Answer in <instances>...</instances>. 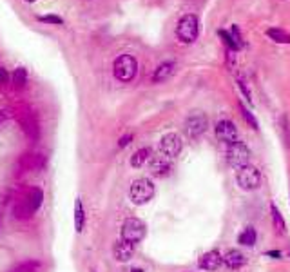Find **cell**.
I'll return each mask as SVG.
<instances>
[{
    "mask_svg": "<svg viewBox=\"0 0 290 272\" xmlns=\"http://www.w3.org/2000/svg\"><path fill=\"white\" fill-rule=\"evenodd\" d=\"M26 201H27V205L33 209V213H35L36 209L42 205V201H44V190H42V189H31V190H29V194H27Z\"/></svg>",
    "mask_w": 290,
    "mask_h": 272,
    "instance_id": "cell-20",
    "label": "cell"
},
{
    "mask_svg": "<svg viewBox=\"0 0 290 272\" xmlns=\"http://www.w3.org/2000/svg\"><path fill=\"white\" fill-rule=\"evenodd\" d=\"M214 131H216L218 140H222L223 144L227 145L236 140H240V138H238V129H236L234 122H231V120H220V122L216 123V127H214Z\"/></svg>",
    "mask_w": 290,
    "mask_h": 272,
    "instance_id": "cell-9",
    "label": "cell"
},
{
    "mask_svg": "<svg viewBox=\"0 0 290 272\" xmlns=\"http://www.w3.org/2000/svg\"><path fill=\"white\" fill-rule=\"evenodd\" d=\"M223 263V256L218 250H208L199 258V267L203 270H218Z\"/></svg>",
    "mask_w": 290,
    "mask_h": 272,
    "instance_id": "cell-12",
    "label": "cell"
},
{
    "mask_svg": "<svg viewBox=\"0 0 290 272\" xmlns=\"http://www.w3.org/2000/svg\"><path fill=\"white\" fill-rule=\"evenodd\" d=\"M38 20L44 24H56V26H62L63 20L56 15H44V17H38Z\"/></svg>",
    "mask_w": 290,
    "mask_h": 272,
    "instance_id": "cell-26",
    "label": "cell"
},
{
    "mask_svg": "<svg viewBox=\"0 0 290 272\" xmlns=\"http://www.w3.org/2000/svg\"><path fill=\"white\" fill-rule=\"evenodd\" d=\"M174 71H176V63L174 62H162L158 65V67L154 69V73H153V84H162V82H165V80H169V78L174 75Z\"/></svg>",
    "mask_w": 290,
    "mask_h": 272,
    "instance_id": "cell-11",
    "label": "cell"
},
{
    "mask_svg": "<svg viewBox=\"0 0 290 272\" xmlns=\"http://www.w3.org/2000/svg\"><path fill=\"white\" fill-rule=\"evenodd\" d=\"M218 35L222 36L223 44H225V47H227V49H229V51H234V53H236V51L240 49V45L236 44V40H234V38H232L231 33H227V31H223V29H222V31L218 33Z\"/></svg>",
    "mask_w": 290,
    "mask_h": 272,
    "instance_id": "cell-24",
    "label": "cell"
},
{
    "mask_svg": "<svg viewBox=\"0 0 290 272\" xmlns=\"http://www.w3.org/2000/svg\"><path fill=\"white\" fill-rule=\"evenodd\" d=\"M149 171L154 176L165 178L169 176V172H171V162H169V158H165V156H151Z\"/></svg>",
    "mask_w": 290,
    "mask_h": 272,
    "instance_id": "cell-10",
    "label": "cell"
},
{
    "mask_svg": "<svg viewBox=\"0 0 290 272\" xmlns=\"http://www.w3.org/2000/svg\"><path fill=\"white\" fill-rule=\"evenodd\" d=\"M227 160L234 167H241L247 165L250 160V149L247 147V144L241 140H236L232 144L227 145Z\"/></svg>",
    "mask_w": 290,
    "mask_h": 272,
    "instance_id": "cell-6",
    "label": "cell"
},
{
    "mask_svg": "<svg viewBox=\"0 0 290 272\" xmlns=\"http://www.w3.org/2000/svg\"><path fill=\"white\" fill-rule=\"evenodd\" d=\"M13 213H15V216H17L18 220H27V218H31L33 209L29 207V205H27V201L24 199V201H18V203L15 205Z\"/></svg>",
    "mask_w": 290,
    "mask_h": 272,
    "instance_id": "cell-22",
    "label": "cell"
},
{
    "mask_svg": "<svg viewBox=\"0 0 290 272\" xmlns=\"http://www.w3.org/2000/svg\"><path fill=\"white\" fill-rule=\"evenodd\" d=\"M26 2H36V0H26Z\"/></svg>",
    "mask_w": 290,
    "mask_h": 272,
    "instance_id": "cell-32",
    "label": "cell"
},
{
    "mask_svg": "<svg viewBox=\"0 0 290 272\" xmlns=\"http://www.w3.org/2000/svg\"><path fill=\"white\" fill-rule=\"evenodd\" d=\"M84 225H86V213H84L82 199L77 198V201H75V227H77V232H82Z\"/></svg>",
    "mask_w": 290,
    "mask_h": 272,
    "instance_id": "cell-19",
    "label": "cell"
},
{
    "mask_svg": "<svg viewBox=\"0 0 290 272\" xmlns=\"http://www.w3.org/2000/svg\"><path fill=\"white\" fill-rule=\"evenodd\" d=\"M145 232H147V229H145V223L141 220H138V218H127L122 225V240L134 245L143 240Z\"/></svg>",
    "mask_w": 290,
    "mask_h": 272,
    "instance_id": "cell-5",
    "label": "cell"
},
{
    "mask_svg": "<svg viewBox=\"0 0 290 272\" xmlns=\"http://www.w3.org/2000/svg\"><path fill=\"white\" fill-rule=\"evenodd\" d=\"M267 36L270 40L277 42V44H290V33H286L281 27H268Z\"/></svg>",
    "mask_w": 290,
    "mask_h": 272,
    "instance_id": "cell-16",
    "label": "cell"
},
{
    "mask_svg": "<svg viewBox=\"0 0 290 272\" xmlns=\"http://www.w3.org/2000/svg\"><path fill=\"white\" fill-rule=\"evenodd\" d=\"M131 140H132V134H127V136H122V138H120V147H125V145H129L131 144Z\"/></svg>",
    "mask_w": 290,
    "mask_h": 272,
    "instance_id": "cell-28",
    "label": "cell"
},
{
    "mask_svg": "<svg viewBox=\"0 0 290 272\" xmlns=\"http://www.w3.org/2000/svg\"><path fill=\"white\" fill-rule=\"evenodd\" d=\"M199 35V20L196 15L187 13L176 24V38L181 44H194Z\"/></svg>",
    "mask_w": 290,
    "mask_h": 272,
    "instance_id": "cell-1",
    "label": "cell"
},
{
    "mask_svg": "<svg viewBox=\"0 0 290 272\" xmlns=\"http://www.w3.org/2000/svg\"><path fill=\"white\" fill-rule=\"evenodd\" d=\"M238 86H240L241 93L247 96V100H249V102H252V96H250V89H249V86H247V82H245L243 78H238Z\"/></svg>",
    "mask_w": 290,
    "mask_h": 272,
    "instance_id": "cell-27",
    "label": "cell"
},
{
    "mask_svg": "<svg viewBox=\"0 0 290 272\" xmlns=\"http://www.w3.org/2000/svg\"><path fill=\"white\" fill-rule=\"evenodd\" d=\"M138 73V62L132 54H120L113 63V75L118 82H131Z\"/></svg>",
    "mask_w": 290,
    "mask_h": 272,
    "instance_id": "cell-2",
    "label": "cell"
},
{
    "mask_svg": "<svg viewBox=\"0 0 290 272\" xmlns=\"http://www.w3.org/2000/svg\"><path fill=\"white\" fill-rule=\"evenodd\" d=\"M129 196L136 205H143L151 201L154 196V183L149 178H138L131 183L129 189Z\"/></svg>",
    "mask_w": 290,
    "mask_h": 272,
    "instance_id": "cell-4",
    "label": "cell"
},
{
    "mask_svg": "<svg viewBox=\"0 0 290 272\" xmlns=\"http://www.w3.org/2000/svg\"><path fill=\"white\" fill-rule=\"evenodd\" d=\"M236 181H238V185L243 190H256L261 185V172L254 165L247 163V165L238 167V171H236Z\"/></svg>",
    "mask_w": 290,
    "mask_h": 272,
    "instance_id": "cell-3",
    "label": "cell"
},
{
    "mask_svg": "<svg viewBox=\"0 0 290 272\" xmlns=\"http://www.w3.org/2000/svg\"><path fill=\"white\" fill-rule=\"evenodd\" d=\"M8 78V71L4 67H0V82H4Z\"/></svg>",
    "mask_w": 290,
    "mask_h": 272,
    "instance_id": "cell-29",
    "label": "cell"
},
{
    "mask_svg": "<svg viewBox=\"0 0 290 272\" xmlns=\"http://www.w3.org/2000/svg\"><path fill=\"white\" fill-rule=\"evenodd\" d=\"M20 123H22V129L26 131V134L29 138H38L40 131H38V122L35 120V116L29 113H26L22 118H20Z\"/></svg>",
    "mask_w": 290,
    "mask_h": 272,
    "instance_id": "cell-14",
    "label": "cell"
},
{
    "mask_svg": "<svg viewBox=\"0 0 290 272\" xmlns=\"http://www.w3.org/2000/svg\"><path fill=\"white\" fill-rule=\"evenodd\" d=\"M131 272H143V270H141V268H132Z\"/></svg>",
    "mask_w": 290,
    "mask_h": 272,
    "instance_id": "cell-31",
    "label": "cell"
},
{
    "mask_svg": "<svg viewBox=\"0 0 290 272\" xmlns=\"http://www.w3.org/2000/svg\"><path fill=\"white\" fill-rule=\"evenodd\" d=\"M181 147H183V142H181L180 134L176 132H169L160 140V153L165 158H176L178 154L181 153Z\"/></svg>",
    "mask_w": 290,
    "mask_h": 272,
    "instance_id": "cell-8",
    "label": "cell"
},
{
    "mask_svg": "<svg viewBox=\"0 0 290 272\" xmlns=\"http://www.w3.org/2000/svg\"><path fill=\"white\" fill-rule=\"evenodd\" d=\"M270 216H272V223H274V229H276L279 234H285V220H283V216H281L279 209L276 207V203L270 205Z\"/></svg>",
    "mask_w": 290,
    "mask_h": 272,
    "instance_id": "cell-18",
    "label": "cell"
},
{
    "mask_svg": "<svg viewBox=\"0 0 290 272\" xmlns=\"http://www.w3.org/2000/svg\"><path fill=\"white\" fill-rule=\"evenodd\" d=\"M27 82V71L24 67H17L13 73V86L17 87V89H22L24 86H26Z\"/></svg>",
    "mask_w": 290,
    "mask_h": 272,
    "instance_id": "cell-23",
    "label": "cell"
},
{
    "mask_svg": "<svg viewBox=\"0 0 290 272\" xmlns=\"http://www.w3.org/2000/svg\"><path fill=\"white\" fill-rule=\"evenodd\" d=\"M258 240V234H256V229L254 227H247L240 236H238V243L245 245V247H254Z\"/></svg>",
    "mask_w": 290,
    "mask_h": 272,
    "instance_id": "cell-17",
    "label": "cell"
},
{
    "mask_svg": "<svg viewBox=\"0 0 290 272\" xmlns=\"http://www.w3.org/2000/svg\"><path fill=\"white\" fill-rule=\"evenodd\" d=\"M207 127H208L207 116L203 113H199V111H194L192 114H189L185 120V132L192 140H198L199 136L205 134Z\"/></svg>",
    "mask_w": 290,
    "mask_h": 272,
    "instance_id": "cell-7",
    "label": "cell"
},
{
    "mask_svg": "<svg viewBox=\"0 0 290 272\" xmlns=\"http://www.w3.org/2000/svg\"><path fill=\"white\" fill-rule=\"evenodd\" d=\"M223 263H225L229 268H240L243 267L245 263H247V258H245V254L240 252V250H229V252L223 256Z\"/></svg>",
    "mask_w": 290,
    "mask_h": 272,
    "instance_id": "cell-13",
    "label": "cell"
},
{
    "mask_svg": "<svg viewBox=\"0 0 290 272\" xmlns=\"http://www.w3.org/2000/svg\"><path fill=\"white\" fill-rule=\"evenodd\" d=\"M151 158V149H147V147H143V149H138L134 154L131 156V165L132 167H141L147 160Z\"/></svg>",
    "mask_w": 290,
    "mask_h": 272,
    "instance_id": "cell-21",
    "label": "cell"
},
{
    "mask_svg": "<svg viewBox=\"0 0 290 272\" xmlns=\"http://www.w3.org/2000/svg\"><path fill=\"white\" fill-rule=\"evenodd\" d=\"M6 118H8V114H6V111H0V123L4 122Z\"/></svg>",
    "mask_w": 290,
    "mask_h": 272,
    "instance_id": "cell-30",
    "label": "cell"
},
{
    "mask_svg": "<svg viewBox=\"0 0 290 272\" xmlns=\"http://www.w3.org/2000/svg\"><path fill=\"white\" fill-rule=\"evenodd\" d=\"M240 111H241V116H243V120H245V122L249 123V125L252 127V129H258V120L254 118V114L250 113L249 109L245 107V105L241 104V102H240Z\"/></svg>",
    "mask_w": 290,
    "mask_h": 272,
    "instance_id": "cell-25",
    "label": "cell"
},
{
    "mask_svg": "<svg viewBox=\"0 0 290 272\" xmlns=\"http://www.w3.org/2000/svg\"><path fill=\"white\" fill-rule=\"evenodd\" d=\"M132 250H134V245L127 243L123 240H120L114 245V256H116L118 261H129L132 256Z\"/></svg>",
    "mask_w": 290,
    "mask_h": 272,
    "instance_id": "cell-15",
    "label": "cell"
}]
</instances>
